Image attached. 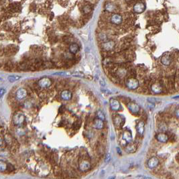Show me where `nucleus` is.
Segmentation results:
<instances>
[{"mask_svg":"<svg viewBox=\"0 0 179 179\" xmlns=\"http://www.w3.org/2000/svg\"><path fill=\"white\" fill-rule=\"evenodd\" d=\"M13 122L16 125L20 126L25 121V116L22 113H17L13 116Z\"/></svg>","mask_w":179,"mask_h":179,"instance_id":"f257e3e1","label":"nucleus"},{"mask_svg":"<svg viewBox=\"0 0 179 179\" xmlns=\"http://www.w3.org/2000/svg\"><path fill=\"white\" fill-rule=\"evenodd\" d=\"M125 84L127 88L131 90H134L136 89L139 87V81L135 78H129V79H127L125 81Z\"/></svg>","mask_w":179,"mask_h":179,"instance_id":"f03ea898","label":"nucleus"},{"mask_svg":"<svg viewBox=\"0 0 179 179\" xmlns=\"http://www.w3.org/2000/svg\"><path fill=\"white\" fill-rule=\"evenodd\" d=\"M38 84L39 87L45 89V88H48V87H49L51 85L52 81L49 78L44 77L39 80Z\"/></svg>","mask_w":179,"mask_h":179,"instance_id":"7ed1b4c3","label":"nucleus"},{"mask_svg":"<svg viewBox=\"0 0 179 179\" xmlns=\"http://www.w3.org/2000/svg\"><path fill=\"white\" fill-rule=\"evenodd\" d=\"M27 96V91L24 88H20L16 93V97L18 100H22Z\"/></svg>","mask_w":179,"mask_h":179,"instance_id":"20e7f679","label":"nucleus"},{"mask_svg":"<svg viewBox=\"0 0 179 179\" xmlns=\"http://www.w3.org/2000/svg\"><path fill=\"white\" fill-rule=\"evenodd\" d=\"M110 105L113 111H119L121 108L119 101L115 99H111L110 100Z\"/></svg>","mask_w":179,"mask_h":179,"instance_id":"39448f33","label":"nucleus"},{"mask_svg":"<svg viewBox=\"0 0 179 179\" xmlns=\"http://www.w3.org/2000/svg\"><path fill=\"white\" fill-rule=\"evenodd\" d=\"M90 168V163L86 160H83L79 164V168L80 170L83 172L87 171Z\"/></svg>","mask_w":179,"mask_h":179,"instance_id":"423d86ee","label":"nucleus"},{"mask_svg":"<svg viewBox=\"0 0 179 179\" xmlns=\"http://www.w3.org/2000/svg\"><path fill=\"white\" fill-rule=\"evenodd\" d=\"M127 107L129 109L130 111L133 114H137L139 111V107L137 104L135 103H129L127 104Z\"/></svg>","mask_w":179,"mask_h":179,"instance_id":"0eeeda50","label":"nucleus"},{"mask_svg":"<svg viewBox=\"0 0 179 179\" xmlns=\"http://www.w3.org/2000/svg\"><path fill=\"white\" fill-rule=\"evenodd\" d=\"M122 20H123L122 16L119 14H118V13H115V14L112 16L111 19V21L112 23L116 25L121 24V22H122Z\"/></svg>","mask_w":179,"mask_h":179,"instance_id":"6e6552de","label":"nucleus"},{"mask_svg":"<svg viewBox=\"0 0 179 179\" xmlns=\"http://www.w3.org/2000/svg\"><path fill=\"white\" fill-rule=\"evenodd\" d=\"M145 9H146V6H145V5L143 3H141V2L137 3L135 5H134V7H133V10L138 13H142L145 10Z\"/></svg>","mask_w":179,"mask_h":179,"instance_id":"1a4fd4ad","label":"nucleus"},{"mask_svg":"<svg viewBox=\"0 0 179 179\" xmlns=\"http://www.w3.org/2000/svg\"><path fill=\"white\" fill-rule=\"evenodd\" d=\"M158 163H159L158 159L157 158H156V157H152V158H151L148 160V166L149 168L153 169V168H156L157 166Z\"/></svg>","mask_w":179,"mask_h":179,"instance_id":"9d476101","label":"nucleus"},{"mask_svg":"<svg viewBox=\"0 0 179 179\" xmlns=\"http://www.w3.org/2000/svg\"><path fill=\"white\" fill-rule=\"evenodd\" d=\"M18 49H17V47L14 45H10L5 48V53L9 56L10 55H13V54H15L17 52Z\"/></svg>","mask_w":179,"mask_h":179,"instance_id":"9b49d317","label":"nucleus"},{"mask_svg":"<svg viewBox=\"0 0 179 179\" xmlns=\"http://www.w3.org/2000/svg\"><path fill=\"white\" fill-rule=\"evenodd\" d=\"M152 89L153 92L155 93H160L163 91L162 87L159 83H154L152 85Z\"/></svg>","mask_w":179,"mask_h":179,"instance_id":"f8f14e48","label":"nucleus"},{"mask_svg":"<svg viewBox=\"0 0 179 179\" xmlns=\"http://www.w3.org/2000/svg\"><path fill=\"white\" fill-rule=\"evenodd\" d=\"M72 97V94L70 92V91L68 90H65L63 91L61 93V97L63 99V100L65 101H69L71 99Z\"/></svg>","mask_w":179,"mask_h":179,"instance_id":"ddd939ff","label":"nucleus"},{"mask_svg":"<svg viewBox=\"0 0 179 179\" xmlns=\"http://www.w3.org/2000/svg\"><path fill=\"white\" fill-rule=\"evenodd\" d=\"M104 126V123H103V121L100 119H96L93 123V128H94L95 129L97 130H100Z\"/></svg>","mask_w":179,"mask_h":179,"instance_id":"4468645a","label":"nucleus"},{"mask_svg":"<svg viewBox=\"0 0 179 179\" xmlns=\"http://www.w3.org/2000/svg\"><path fill=\"white\" fill-rule=\"evenodd\" d=\"M161 61H162V63L163 64H164V65H166V66L170 65L171 63V58L169 54H164V56H162V58Z\"/></svg>","mask_w":179,"mask_h":179,"instance_id":"2eb2a0df","label":"nucleus"},{"mask_svg":"<svg viewBox=\"0 0 179 179\" xmlns=\"http://www.w3.org/2000/svg\"><path fill=\"white\" fill-rule=\"evenodd\" d=\"M123 140H125L128 143L131 142V140H132V135H131V132H130L129 131H125L123 134Z\"/></svg>","mask_w":179,"mask_h":179,"instance_id":"dca6fc26","label":"nucleus"},{"mask_svg":"<svg viewBox=\"0 0 179 179\" xmlns=\"http://www.w3.org/2000/svg\"><path fill=\"white\" fill-rule=\"evenodd\" d=\"M157 140L160 142H166L168 140V137L164 133H160L157 135Z\"/></svg>","mask_w":179,"mask_h":179,"instance_id":"f3484780","label":"nucleus"},{"mask_svg":"<svg viewBox=\"0 0 179 179\" xmlns=\"http://www.w3.org/2000/svg\"><path fill=\"white\" fill-rule=\"evenodd\" d=\"M137 130L139 134H143L144 131V123L142 121H140L137 125Z\"/></svg>","mask_w":179,"mask_h":179,"instance_id":"a211bd4d","label":"nucleus"},{"mask_svg":"<svg viewBox=\"0 0 179 179\" xmlns=\"http://www.w3.org/2000/svg\"><path fill=\"white\" fill-rule=\"evenodd\" d=\"M79 50V46L77 44H72L70 45V51L71 53L73 54H75L78 53V51Z\"/></svg>","mask_w":179,"mask_h":179,"instance_id":"6ab92c4d","label":"nucleus"},{"mask_svg":"<svg viewBox=\"0 0 179 179\" xmlns=\"http://www.w3.org/2000/svg\"><path fill=\"white\" fill-rule=\"evenodd\" d=\"M105 10L111 12H114V10H115V5L111 3H107V4L105 5Z\"/></svg>","mask_w":179,"mask_h":179,"instance_id":"aec40b11","label":"nucleus"},{"mask_svg":"<svg viewBox=\"0 0 179 179\" xmlns=\"http://www.w3.org/2000/svg\"><path fill=\"white\" fill-rule=\"evenodd\" d=\"M114 47V43L113 42H106L104 44V48L106 50H110L111 49Z\"/></svg>","mask_w":179,"mask_h":179,"instance_id":"412c9836","label":"nucleus"},{"mask_svg":"<svg viewBox=\"0 0 179 179\" xmlns=\"http://www.w3.org/2000/svg\"><path fill=\"white\" fill-rule=\"evenodd\" d=\"M13 66H14V64H13V63H12V62H8L4 65V69L6 71H11L12 69H13Z\"/></svg>","mask_w":179,"mask_h":179,"instance_id":"4be33fe9","label":"nucleus"},{"mask_svg":"<svg viewBox=\"0 0 179 179\" xmlns=\"http://www.w3.org/2000/svg\"><path fill=\"white\" fill-rule=\"evenodd\" d=\"M96 115H97V117H98V118L100 119V120H105V114H104V113H103L102 111L100 110H98V111H97V113H96Z\"/></svg>","mask_w":179,"mask_h":179,"instance_id":"5701e85b","label":"nucleus"},{"mask_svg":"<svg viewBox=\"0 0 179 179\" xmlns=\"http://www.w3.org/2000/svg\"><path fill=\"white\" fill-rule=\"evenodd\" d=\"M7 169V164L5 162L0 160V171L3 172Z\"/></svg>","mask_w":179,"mask_h":179,"instance_id":"b1692460","label":"nucleus"},{"mask_svg":"<svg viewBox=\"0 0 179 179\" xmlns=\"http://www.w3.org/2000/svg\"><path fill=\"white\" fill-rule=\"evenodd\" d=\"M20 79V77H18V76H10L8 77V80L10 82H15V81H18L19 79Z\"/></svg>","mask_w":179,"mask_h":179,"instance_id":"393cba45","label":"nucleus"},{"mask_svg":"<svg viewBox=\"0 0 179 179\" xmlns=\"http://www.w3.org/2000/svg\"><path fill=\"white\" fill-rule=\"evenodd\" d=\"M121 122H122V120H121V117L119 115H117V116L115 117V119H114V123H115L116 125H121Z\"/></svg>","mask_w":179,"mask_h":179,"instance_id":"a878e982","label":"nucleus"},{"mask_svg":"<svg viewBox=\"0 0 179 179\" xmlns=\"http://www.w3.org/2000/svg\"><path fill=\"white\" fill-rule=\"evenodd\" d=\"M90 11H91V8H90V7L89 5H86V6L84 8V13H89Z\"/></svg>","mask_w":179,"mask_h":179,"instance_id":"bb28decb","label":"nucleus"},{"mask_svg":"<svg viewBox=\"0 0 179 179\" xmlns=\"http://www.w3.org/2000/svg\"><path fill=\"white\" fill-rule=\"evenodd\" d=\"M132 148H135L133 146H128L127 148H126V150L128 152H133L134 151L132 150Z\"/></svg>","mask_w":179,"mask_h":179,"instance_id":"cd10ccee","label":"nucleus"},{"mask_svg":"<svg viewBox=\"0 0 179 179\" xmlns=\"http://www.w3.org/2000/svg\"><path fill=\"white\" fill-rule=\"evenodd\" d=\"M110 160H111V154H107L105 158V161L106 162H108Z\"/></svg>","mask_w":179,"mask_h":179,"instance_id":"c85d7f7f","label":"nucleus"},{"mask_svg":"<svg viewBox=\"0 0 179 179\" xmlns=\"http://www.w3.org/2000/svg\"><path fill=\"white\" fill-rule=\"evenodd\" d=\"M5 90L4 89H0V98H2L3 96V95L5 94Z\"/></svg>","mask_w":179,"mask_h":179,"instance_id":"c756f323","label":"nucleus"},{"mask_svg":"<svg viewBox=\"0 0 179 179\" xmlns=\"http://www.w3.org/2000/svg\"><path fill=\"white\" fill-rule=\"evenodd\" d=\"M100 85H101L102 87H105V85H106L105 82L103 81V80H100Z\"/></svg>","mask_w":179,"mask_h":179,"instance_id":"7c9ffc66","label":"nucleus"},{"mask_svg":"<svg viewBox=\"0 0 179 179\" xmlns=\"http://www.w3.org/2000/svg\"><path fill=\"white\" fill-rule=\"evenodd\" d=\"M2 142H3V141H2V138L0 137V146H2Z\"/></svg>","mask_w":179,"mask_h":179,"instance_id":"2f4dec72","label":"nucleus"},{"mask_svg":"<svg viewBox=\"0 0 179 179\" xmlns=\"http://www.w3.org/2000/svg\"><path fill=\"white\" fill-rule=\"evenodd\" d=\"M176 116H177V117H178V109L176 110Z\"/></svg>","mask_w":179,"mask_h":179,"instance_id":"473e14b6","label":"nucleus"},{"mask_svg":"<svg viewBox=\"0 0 179 179\" xmlns=\"http://www.w3.org/2000/svg\"><path fill=\"white\" fill-rule=\"evenodd\" d=\"M145 179H152V178L149 177H145Z\"/></svg>","mask_w":179,"mask_h":179,"instance_id":"72a5a7b5","label":"nucleus"},{"mask_svg":"<svg viewBox=\"0 0 179 179\" xmlns=\"http://www.w3.org/2000/svg\"><path fill=\"white\" fill-rule=\"evenodd\" d=\"M113 178H109V179H113Z\"/></svg>","mask_w":179,"mask_h":179,"instance_id":"f704fd0d","label":"nucleus"},{"mask_svg":"<svg viewBox=\"0 0 179 179\" xmlns=\"http://www.w3.org/2000/svg\"><path fill=\"white\" fill-rule=\"evenodd\" d=\"M128 1H129V0H128Z\"/></svg>","mask_w":179,"mask_h":179,"instance_id":"c9c22d12","label":"nucleus"}]
</instances>
